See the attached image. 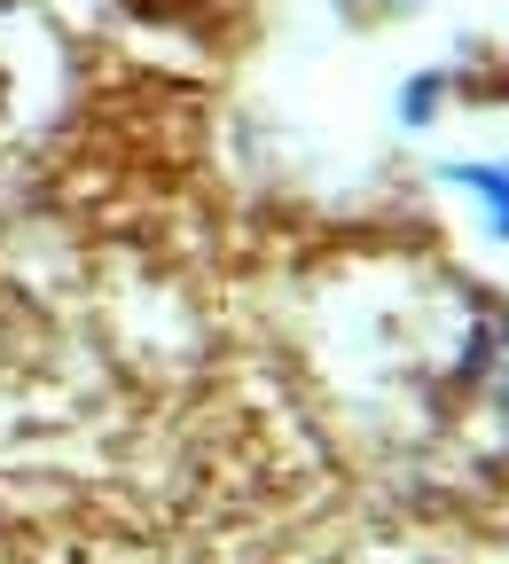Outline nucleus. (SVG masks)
<instances>
[{
	"instance_id": "nucleus-1",
	"label": "nucleus",
	"mask_w": 509,
	"mask_h": 564,
	"mask_svg": "<svg viewBox=\"0 0 509 564\" xmlns=\"http://www.w3.org/2000/svg\"><path fill=\"white\" fill-rule=\"evenodd\" d=\"M470 188H478V204L494 212V228L509 236V165H486V173H470Z\"/></svg>"
}]
</instances>
